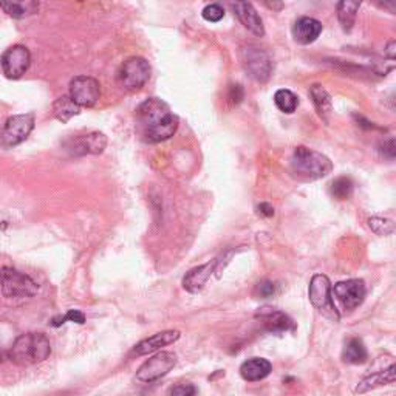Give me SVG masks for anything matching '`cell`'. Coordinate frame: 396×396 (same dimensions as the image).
Returning <instances> with one entry per match:
<instances>
[{
	"label": "cell",
	"mask_w": 396,
	"mask_h": 396,
	"mask_svg": "<svg viewBox=\"0 0 396 396\" xmlns=\"http://www.w3.org/2000/svg\"><path fill=\"white\" fill-rule=\"evenodd\" d=\"M198 389L191 382H183L172 387L168 396H197Z\"/></svg>",
	"instance_id": "4dcf8cb0"
},
{
	"label": "cell",
	"mask_w": 396,
	"mask_h": 396,
	"mask_svg": "<svg viewBox=\"0 0 396 396\" xmlns=\"http://www.w3.org/2000/svg\"><path fill=\"white\" fill-rule=\"evenodd\" d=\"M331 294L339 300L340 305L347 311H353L367 296L365 283L361 279H350L344 282H337L335 287H331Z\"/></svg>",
	"instance_id": "30bf717a"
},
{
	"label": "cell",
	"mask_w": 396,
	"mask_h": 396,
	"mask_svg": "<svg viewBox=\"0 0 396 396\" xmlns=\"http://www.w3.org/2000/svg\"><path fill=\"white\" fill-rule=\"evenodd\" d=\"M322 33V24L313 17H300L293 25V38L300 45H310Z\"/></svg>",
	"instance_id": "ac0fdd59"
},
{
	"label": "cell",
	"mask_w": 396,
	"mask_h": 396,
	"mask_svg": "<svg viewBox=\"0 0 396 396\" xmlns=\"http://www.w3.org/2000/svg\"><path fill=\"white\" fill-rule=\"evenodd\" d=\"M31 53L25 45H13L8 49L0 59L4 75L8 79H19L25 75V71L30 68Z\"/></svg>",
	"instance_id": "8fae6325"
},
{
	"label": "cell",
	"mask_w": 396,
	"mask_h": 396,
	"mask_svg": "<svg viewBox=\"0 0 396 396\" xmlns=\"http://www.w3.org/2000/svg\"><path fill=\"white\" fill-rule=\"evenodd\" d=\"M34 128V115L24 113L14 115L6 119V123L0 132V143L5 147H13L24 143L30 136Z\"/></svg>",
	"instance_id": "ba28073f"
},
{
	"label": "cell",
	"mask_w": 396,
	"mask_h": 396,
	"mask_svg": "<svg viewBox=\"0 0 396 396\" xmlns=\"http://www.w3.org/2000/svg\"><path fill=\"white\" fill-rule=\"evenodd\" d=\"M81 113V107L73 103L70 96H61L53 104V115L61 123H67L73 116Z\"/></svg>",
	"instance_id": "d4e9b609"
},
{
	"label": "cell",
	"mask_w": 396,
	"mask_h": 396,
	"mask_svg": "<svg viewBox=\"0 0 396 396\" xmlns=\"http://www.w3.org/2000/svg\"><path fill=\"white\" fill-rule=\"evenodd\" d=\"M275 283L270 282V280H263L260 282L259 285L255 287V293H257V296L262 298V299H270L273 298L274 294H275Z\"/></svg>",
	"instance_id": "1f68e13d"
},
{
	"label": "cell",
	"mask_w": 396,
	"mask_h": 396,
	"mask_svg": "<svg viewBox=\"0 0 396 396\" xmlns=\"http://www.w3.org/2000/svg\"><path fill=\"white\" fill-rule=\"evenodd\" d=\"M274 104L278 107L280 112L283 113H294L299 106V98L293 93L291 90L282 88L278 90L274 95Z\"/></svg>",
	"instance_id": "484cf974"
},
{
	"label": "cell",
	"mask_w": 396,
	"mask_h": 396,
	"mask_svg": "<svg viewBox=\"0 0 396 396\" xmlns=\"http://www.w3.org/2000/svg\"><path fill=\"white\" fill-rule=\"evenodd\" d=\"M231 8L234 10V14L238 17V21L242 22V25L245 26L246 30H250L253 34L262 38V36L265 34L263 21H262V17L259 16V13L255 11V8L251 4L233 2Z\"/></svg>",
	"instance_id": "2e32d148"
},
{
	"label": "cell",
	"mask_w": 396,
	"mask_h": 396,
	"mask_svg": "<svg viewBox=\"0 0 396 396\" xmlns=\"http://www.w3.org/2000/svg\"><path fill=\"white\" fill-rule=\"evenodd\" d=\"M291 171L298 178L319 180L333 171V163L324 153L299 146L291 156Z\"/></svg>",
	"instance_id": "3957f363"
},
{
	"label": "cell",
	"mask_w": 396,
	"mask_h": 396,
	"mask_svg": "<svg viewBox=\"0 0 396 396\" xmlns=\"http://www.w3.org/2000/svg\"><path fill=\"white\" fill-rule=\"evenodd\" d=\"M178 339H180V331L166 330V331H161V333H156L151 337L141 340V342H138L133 348V353L136 356L151 355V353L158 352V350H161L166 345H171L173 342H177Z\"/></svg>",
	"instance_id": "5bb4252c"
},
{
	"label": "cell",
	"mask_w": 396,
	"mask_h": 396,
	"mask_svg": "<svg viewBox=\"0 0 396 396\" xmlns=\"http://www.w3.org/2000/svg\"><path fill=\"white\" fill-rule=\"evenodd\" d=\"M218 259L213 260V262H209V263H205V265H201V266H197V268H193L183 278V288L192 293V294H196L198 291L203 290L206 287V283L208 280L210 279V275L214 274L215 268L218 266Z\"/></svg>",
	"instance_id": "9a60e30c"
},
{
	"label": "cell",
	"mask_w": 396,
	"mask_h": 396,
	"mask_svg": "<svg viewBox=\"0 0 396 396\" xmlns=\"http://www.w3.org/2000/svg\"><path fill=\"white\" fill-rule=\"evenodd\" d=\"M136 115L143 126L146 141L149 143L169 140L178 128V118L172 113L171 107L158 98L146 99L138 107Z\"/></svg>",
	"instance_id": "6da1fadb"
},
{
	"label": "cell",
	"mask_w": 396,
	"mask_h": 396,
	"mask_svg": "<svg viewBox=\"0 0 396 396\" xmlns=\"http://www.w3.org/2000/svg\"><path fill=\"white\" fill-rule=\"evenodd\" d=\"M384 149H385V151H382L384 155H387L390 160H393L395 158V141L389 140L387 143H384Z\"/></svg>",
	"instance_id": "e575fe53"
},
{
	"label": "cell",
	"mask_w": 396,
	"mask_h": 396,
	"mask_svg": "<svg viewBox=\"0 0 396 396\" xmlns=\"http://www.w3.org/2000/svg\"><path fill=\"white\" fill-rule=\"evenodd\" d=\"M243 95H245V93H243L242 86H238V84H237V86H233V87H231V96H229V98H231V99L234 101V103H240V101L243 99Z\"/></svg>",
	"instance_id": "d6a6232c"
},
{
	"label": "cell",
	"mask_w": 396,
	"mask_h": 396,
	"mask_svg": "<svg viewBox=\"0 0 396 396\" xmlns=\"http://www.w3.org/2000/svg\"><path fill=\"white\" fill-rule=\"evenodd\" d=\"M385 54H387V56H389L392 61L395 59V41H390V42H389V45H387Z\"/></svg>",
	"instance_id": "d590c367"
},
{
	"label": "cell",
	"mask_w": 396,
	"mask_h": 396,
	"mask_svg": "<svg viewBox=\"0 0 396 396\" xmlns=\"http://www.w3.org/2000/svg\"><path fill=\"white\" fill-rule=\"evenodd\" d=\"M273 372V365L265 357H251L240 365V376L248 382H257L268 377Z\"/></svg>",
	"instance_id": "d6986e66"
},
{
	"label": "cell",
	"mask_w": 396,
	"mask_h": 396,
	"mask_svg": "<svg viewBox=\"0 0 396 396\" xmlns=\"http://www.w3.org/2000/svg\"><path fill=\"white\" fill-rule=\"evenodd\" d=\"M257 318L263 322L265 330L270 333H285V331L294 328L293 319L279 310L262 308L257 313Z\"/></svg>",
	"instance_id": "e0dca14e"
},
{
	"label": "cell",
	"mask_w": 396,
	"mask_h": 396,
	"mask_svg": "<svg viewBox=\"0 0 396 396\" xmlns=\"http://www.w3.org/2000/svg\"><path fill=\"white\" fill-rule=\"evenodd\" d=\"M368 226H370V229L375 234L381 235V237L390 235L393 233V223L387 218H381V217L368 218Z\"/></svg>",
	"instance_id": "83f0119b"
},
{
	"label": "cell",
	"mask_w": 396,
	"mask_h": 396,
	"mask_svg": "<svg viewBox=\"0 0 396 396\" xmlns=\"http://www.w3.org/2000/svg\"><path fill=\"white\" fill-rule=\"evenodd\" d=\"M107 146V138L101 132H91L87 135L76 136L68 144V151L73 155H98L103 153Z\"/></svg>",
	"instance_id": "4fadbf2b"
},
{
	"label": "cell",
	"mask_w": 396,
	"mask_h": 396,
	"mask_svg": "<svg viewBox=\"0 0 396 396\" xmlns=\"http://www.w3.org/2000/svg\"><path fill=\"white\" fill-rule=\"evenodd\" d=\"M310 98L318 110V115L325 123H330L331 115H333V103H331V96L328 91L322 86L315 84L310 87Z\"/></svg>",
	"instance_id": "44dd1931"
},
{
	"label": "cell",
	"mask_w": 396,
	"mask_h": 396,
	"mask_svg": "<svg viewBox=\"0 0 396 396\" xmlns=\"http://www.w3.org/2000/svg\"><path fill=\"white\" fill-rule=\"evenodd\" d=\"M177 365V356L171 352H160L138 368L136 380L140 382H153L168 375Z\"/></svg>",
	"instance_id": "9c48e42d"
},
{
	"label": "cell",
	"mask_w": 396,
	"mask_h": 396,
	"mask_svg": "<svg viewBox=\"0 0 396 396\" xmlns=\"http://www.w3.org/2000/svg\"><path fill=\"white\" fill-rule=\"evenodd\" d=\"M151 73H152V68L149 66V62H147L144 58L133 56V58H128L123 64L121 68H119L118 78L126 90L133 91V90H140L146 82L151 79Z\"/></svg>",
	"instance_id": "52a82bcc"
},
{
	"label": "cell",
	"mask_w": 396,
	"mask_h": 396,
	"mask_svg": "<svg viewBox=\"0 0 396 396\" xmlns=\"http://www.w3.org/2000/svg\"><path fill=\"white\" fill-rule=\"evenodd\" d=\"M0 288L8 299H26L38 294V283L30 275L17 271L14 268L0 270Z\"/></svg>",
	"instance_id": "8992f818"
},
{
	"label": "cell",
	"mask_w": 396,
	"mask_h": 396,
	"mask_svg": "<svg viewBox=\"0 0 396 396\" xmlns=\"http://www.w3.org/2000/svg\"><path fill=\"white\" fill-rule=\"evenodd\" d=\"M330 192L337 200H347L353 193V181L348 177H339L331 183Z\"/></svg>",
	"instance_id": "4316f807"
},
{
	"label": "cell",
	"mask_w": 396,
	"mask_h": 396,
	"mask_svg": "<svg viewBox=\"0 0 396 396\" xmlns=\"http://www.w3.org/2000/svg\"><path fill=\"white\" fill-rule=\"evenodd\" d=\"M359 8H361V2H352V0H344V2L337 4V21L344 31H352Z\"/></svg>",
	"instance_id": "cb8c5ba5"
},
{
	"label": "cell",
	"mask_w": 396,
	"mask_h": 396,
	"mask_svg": "<svg viewBox=\"0 0 396 396\" xmlns=\"http://www.w3.org/2000/svg\"><path fill=\"white\" fill-rule=\"evenodd\" d=\"M0 8L14 19H24V17L39 11V2L36 0H10V2H0Z\"/></svg>",
	"instance_id": "7402d4cb"
},
{
	"label": "cell",
	"mask_w": 396,
	"mask_h": 396,
	"mask_svg": "<svg viewBox=\"0 0 396 396\" xmlns=\"http://www.w3.org/2000/svg\"><path fill=\"white\" fill-rule=\"evenodd\" d=\"M67 320L70 322H76V324L82 325L86 322V316H84V313H81L79 310H70L66 316H61V318H54L53 322H51V325L53 327H61L62 324H66Z\"/></svg>",
	"instance_id": "f546056e"
},
{
	"label": "cell",
	"mask_w": 396,
	"mask_h": 396,
	"mask_svg": "<svg viewBox=\"0 0 396 396\" xmlns=\"http://www.w3.org/2000/svg\"><path fill=\"white\" fill-rule=\"evenodd\" d=\"M201 16H203V19L208 21V22H220L225 17V10H223V6H220L218 4H210V5H206L203 8V11H201Z\"/></svg>",
	"instance_id": "f1b7e54d"
},
{
	"label": "cell",
	"mask_w": 396,
	"mask_h": 396,
	"mask_svg": "<svg viewBox=\"0 0 396 396\" xmlns=\"http://www.w3.org/2000/svg\"><path fill=\"white\" fill-rule=\"evenodd\" d=\"M308 298L311 305L315 307L320 315L331 319L333 322H337L340 319L339 311L335 305L333 294H331V282L324 274H316L313 275L308 288Z\"/></svg>",
	"instance_id": "5b68a950"
},
{
	"label": "cell",
	"mask_w": 396,
	"mask_h": 396,
	"mask_svg": "<svg viewBox=\"0 0 396 396\" xmlns=\"http://www.w3.org/2000/svg\"><path fill=\"white\" fill-rule=\"evenodd\" d=\"M259 209V214H262L263 217H273L274 215V208L270 203H260L257 206Z\"/></svg>",
	"instance_id": "836d02e7"
},
{
	"label": "cell",
	"mask_w": 396,
	"mask_h": 396,
	"mask_svg": "<svg viewBox=\"0 0 396 396\" xmlns=\"http://www.w3.org/2000/svg\"><path fill=\"white\" fill-rule=\"evenodd\" d=\"M51 355V344L44 333H26L17 337L8 357L17 365H33L44 362Z\"/></svg>",
	"instance_id": "7a4b0ae2"
},
{
	"label": "cell",
	"mask_w": 396,
	"mask_h": 396,
	"mask_svg": "<svg viewBox=\"0 0 396 396\" xmlns=\"http://www.w3.org/2000/svg\"><path fill=\"white\" fill-rule=\"evenodd\" d=\"M240 61L245 71L257 82H266L273 73L271 54L259 45H245L240 50Z\"/></svg>",
	"instance_id": "277c9868"
},
{
	"label": "cell",
	"mask_w": 396,
	"mask_h": 396,
	"mask_svg": "<svg viewBox=\"0 0 396 396\" xmlns=\"http://www.w3.org/2000/svg\"><path fill=\"white\" fill-rule=\"evenodd\" d=\"M396 380V367L392 364L389 368H385L382 372H377V373H372L365 376L364 380L357 384L356 387V393L362 395L367 393L370 390L377 389V387H382V385H390L393 384Z\"/></svg>",
	"instance_id": "ffe728a7"
},
{
	"label": "cell",
	"mask_w": 396,
	"mask_h": 396,
	"mask_svg": "<svg viewBox=\"0 0 396 396\" xmlns=\"http://www.w3.org/2000/svg\"><path fill=\"white\" fill-rule=\"evenodd\" d=\"M368 359L367 347L359 337H350L342 350V361L345 364H364Z\"/></svg>",
	"instance_id": "603a6c76"
},
{
	"label": "cell",
	"mask_w": 396,
	"mask_h": 396,
	"mask_svg": "<svg viewBox=\"0 0 396 396\" xmlns=\"http://www.w3.org/2000/svg\"><path fill=\"white\" fill-rule=\"evenodd\" d=\"M68 96L79 107H93L99 101L101 86L95 78L76 76L70 82Z\"/></svg>",
	"instance_id": "7c38bea8"
}]
</instances>
